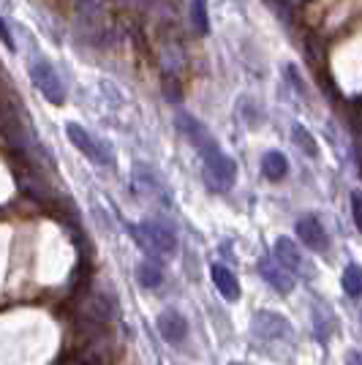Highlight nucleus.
Masks as SVG:
<instances>
[{
  "label": "nucleus",
  "mask_w": 362,
  "mask_h": 365,
  "mask_svg": "<svg viewBox=\"0 0 362 365\" xmlns=\"http://www.w3.org/2000/svg\"><path fill=\"white\" fill-rule=\"evenodd\" d=\"M294 232L302 240V245H308L311 251H327L330 248V237H327V229L321 227L316 215H300L297 224H294Z\"/></svg>",
  "instance_id": "9"
},
{
  "label": "nucleus",
  "mask_w": 362,
  "mask_h": 365,
  "mask_svg": "<svg viewBox=\"0 0 362 365\" xmlns=\"http://www.w3.org/2000/svg\"><path fill=\"white\" fill-rule=\"evenodd\" d=\"M291 139H294V145H297L308 158H316L319 155L316 139H314V134H311L305 125H294V128H291Z\"/></svg>",
  "instance_id": "18"
},
{
  "label": "nucleus",
  "mask_w": 362,
  "mask_h": 365,
  "mask_svg": "<svg viewBox=\"0 0 362 365\" xmlns=\"http://www.w3.org/2000/svg\"><path fill=\"white\" fill-rule=\"evenodd\" d=\"M210 275L215 289L221 292L224 300H229V303L240 300V281H237V275L232 273L227 264H210Z\"/></svg>",
  "instance_id": "12"
},
{
  "label": "nucleus",
  "mask_w": 362,
  "mask_h": 365,
  "mask_svg": "<svg viewBox=\"0 0 362 365\" xmlns=\"http://www.w3.org/2000/svg\"><path fill=\"white\" fill-rule=\"evenodd\" d=\"M155 327H158V333L164 338L166 344H182L185 341V335H188V322L182 317L177 308H166L158 314V319H155Z\"/></svg>",
  "instance_id": "10"
},
{
  "label": "nucleus",
  "mask_w": 362,
  "mask_h": 365,
  "mask_svg": "<svg viewBox=\"0 0 362 365\" xmlns=\"http://www.w3.org/2000/svg\"><path fill=\"white\" fill-rule=\"evenodd\" d=\"M259 273H262V278H264L278 294H289V292L294 289V278H291L289 270H284L278 262L262 259V262H259Z\"/></svg>",
  "instance_id": "13"
},
{
  "label": "nucleus",
  "mask_w": 362,
  "mask_h": 365,
  "mask_svg": "<svg viewBox=\"0 0 362 365\" xmlns=\"http://www.w3.org/2000/svg\"><path fill=\"white\" fill-rule=\"evenodd\" d=\"M104 327L106 324H95V333L90 335L88 346L82 351V360L88 365H109L115 363V357H118V344Z\"/></svg>",
  "instance_id": "6"
},
{
  "label": "nucleus",
  "mask_w": 362,
  "mask_h": 365,
  "mask_svg": "<svg viewBox=\"0 0 362 365\" xmlns=\"http://www.w3.org/2000/svg\"><path fill=\"white\" fill-rule=\"evenodd\" d=\"M136 240L145 251H150L152 257H175L177 254V235L175 229L161 224V221H139V227L134 229Z\"/></svg>",
  "instance_id": "1"
},
{
  "label": "nucleus",
  "mask_w": 362,
  "mask_h": 365,
  "mask_svg": "<svg viewBox=\"0 0 362 365\" xmlns=\"http://www.w3.org/2000/svg\"><path fill=\"white\" fill-rule=\"evenodd\" d=\"M0 41L6 44V49H11V52L16 49L14 36H11V31H9V25H6V19H3V16H0Z\"/></svg>",
  "instance_id": "22"
},
{
  "label": "nucleus",
  "mask_w": 362,
  "mask_h": 365,
  "mask_svg": "<svg viewBox=\"0 0 362 365\" xmlns=\"http://www.w3.org/2000/svg\"><path fill=\"white\" fill-rule=\"evenodd\" d=\"M341 287L348 297H362V267L360 264H346L343 278H341Z\"/></svg>",
  "instance_id": "17"
},
{
  "label": "nucleus",
  "mask_w": 362,
  "mask_h": 365,
  "mask_svg": "<svg viewBox=\"0 0 362 365\" xmlns=\"http://www.w3.org/2000/svg\"><path fill=\"white\" fill-rule=\"evenodd\" d=\"M346 365H362V351L357 349L346 351Z\"/></svg>",
  "instance_id": "23"
},
{
  "label": "nucleus",
  "mask_w": 362,
  "mask_h": 365,
  "mask_svg": "<svg viewBox=\"0 0 362 365\" xmlns=\"http://www.w3.org/2000/svg\"><path fill=\"white\" fill-rule=\"evenodd\" d=\"M136 281H139V287H145V289H158L161 284H164V270H161V264L158 262H139V267H136Z\"/></svg>",
  "instance_id": "15"
},
{
  "label": "nucleus",
  "mask_w": 362,
  "mask_h": 365,
  "mask_svg": "<svg viewBox=\"0 0 362 365\" xmlns=\"http://www.w3.org/2000/svg\"><path fill=\"white\" fill-rule=\"evenodd\" d=\"M191 28L197 36L210 33V14H207V0H191Z\"/></svg>",
  "instance_id": "16"
},
{
  "label": "nucleus",
  "mask_w": 362,
  "mask_h": 365,
  "mask_svg": "<svg viewBox=\"0 0 362 365\" xmlns=\"http://www.w3.org/2000/svg\"><path fill=\"white\" fill-rule=\"evenodd\" d=\"M31 79L49 104H55V107H63V104H66V85H63L61 74L52 68V63L33 61L31 63Z\"/></svg>",
  "instance_id": "2"
},
{
  "label": "nucleus",
  "mask_w": 362,
  "mask_h": 365,
  "mask_svg": "<svg viewBox=\"0 0 362 365\" xmlns=\"http://www.w3.org/2000/svg\"><path fill=\"white\" fill-rule=\"evenodd\" d=\"M262 175H264L267 180H284V178L289 175L286 155H284L281 150L264 153V158H262Z\"/></svg>",
  "instance_id": "14"
},
{
  "label": "nucleus",
  "mask_w": 362,
  "mask_h": 365,
  "mask_svg": "<svg viewBox=\"0 0 362 365\" xmlns=\"http://www.w3.org/2000/svg\"><path fill=\"white\" fill-rule=\"evenodd\" d=\"M332 327H335L332 314L324 308V305H316V308H314V330H316L319 341H327V338L332 335Z\"/></svg>",
  "instance_id": "19"
},
{
  "label": "nucleus",
  "mask_w": 362,
  "mask_h": 365,
  "mask_svg": "<svg viewBox=\"0 0 362 365\" xmlns=\"http://www.w3.org/2000/svg\"><path fill=\"white\" fill-rule=\"evenodd\" d=\"M251 330L262 341H286L291 335V324L286 317H281L275 311H257L251 319Z\"/></svg>",
  "instance_id": "7"
},
{
  "label": "nucleus",
  "mask_w": 362,
  "mask_h": 365,
  "mask_svg": "<svg viewBox=\"0 0 362 365\" xmlns=\"http://www.w3.org/2000/svg\"><path fill=\"white\" fill-rule=\"evenodd\" d=\"M202 161H205L207 182H210L215 191H229V188L237 182V164H234V158H229L221 148L215 153H210V155H205Z\"/></svg>",
  "instance_id": "4"
},
{
  "label": "nucleus",
  "mask_w": 362,
  "mask_h": 365,
  "mask_svg": "<svg viewBox=\"0 0 362 365\" xmlns=\"http://www.w3.org/2000/svg\"><path fill=\"white\" fill-rule=\"evenodd\" d=\"M272 254H275L278 264H281L284 270H291V273H302V270H305V259H302L300 248H297L294 240L278 237V240L272 243Z\"/></svg>",
  "instance_id": "11"
},
{
  "label": "nucleus",
  "mask_w": 362,
  "mask_h": 365,
  "mask_svg": "<svg viewBox=\"0 0 362 365\" xmlns=\"http://www.w3.org/2000/svg\"><path fill=\"white\" fill-rule=\"evenodd\" d=\"M175 120H177V128L182 131V137L197 148V153L202 155V158L221 148V145L215 142V137L207 131V125H205L202 120H197L194 115H188V112H177V118H175Z\"/></svg>",
  "instance_id": "5"
},
{
  "label": "nucleus",
  "mask_w": 362,
  "mask_h": 365,
  "mask_svg": "<svg viewBox=\"0 0 362 365\" xmlns=\"http://www.w3.org/2000/svg\"><path fill=\"white\" fill-rule=\"evenodd\" d=\"M351 215H354V227L362 232V194L351 191Z\"/></svg>",
  "instance_id": "21"
},
{
  "label": "nucleus",
  "mask_w": 362,
  "mask_h": 365,
  "mask_svg": "<svg viewBox=\"0 0 362 365\" xmlns=\"http://www.w3.org/2000/svg\"><path fill=\"white\" fill-rule=\"evenodd\" d=\"M85 319H90L93 324H109L118 314V300L115 294L106 289H95L93 294H88V300L82 305Z\"/></svg>",
  "instance_id": "8"
},
{
  "label": "nucleus",
  "mask_w": 362,
  "mask_h": 365,
  "mask_svg": "<svg viewBox=\"0 0 362 365\" xmlns=\"http://www.w3.org/2000/svg\"><path fill=\"white\" fill-rule=\"evenodd\" d=\"M284 74H286V79L294 85V91L300 93V96H305V82H302V76L297 74V68H294L291 63H286V66H284Z\"/></svg>",
  "instance_id": "20"
},
{
  "label": "nucleus",
  "mask_w": 362,
  "mask_h": 365,
  "mask_svg": "<svg viewBox=\"0 0 362 365\" xmlns=\"http://www.w3.org/2000/svg\"><path fill=\"white\" fill-rule=\"evenodd\" d=\"M66 137H68V142H71L85 158H90L93 164H112V150H109V145L98 142L85 125H79V123H66Z\"/></svg>",
  "instance_id": "3"
},
{
  "label": "nucleus",
  "mask_w": 362,
  "mask_h": 365,
  "mask_svg": "<svg viewBox=\"0 0 362 365\" xmlns=\"http://www.w3.org/2000/svg\"><path fill=\"white\" fill-rule=\"evenodd\" d=\"M360 322H362V314H360Z\"/></svg>",
  "instance_id": "24"
}]
</instances>
